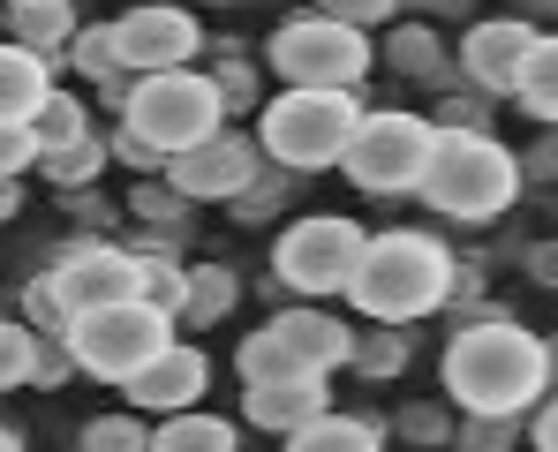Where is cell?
Returning a JSON list of instances; mask_svg holds the SVG:
<instances>
[{"instance_id":"cell-1","label":"cell","mask_w":558,"mask_h":452,"mask_svg":"<svg viewBox=\"0 0 558 452\" xmlns=\"http://www.w3.org/2000/svg\"><path fill=\"white\" fill-rule=\"evenodd\" d=\"M446 400L461 415H529L544 392H551V355L529 325H513L506 309L498 317H475L446 340Z\"/></svg>"},{"instance_id":"cell-2","label":"cell","mask_w":558,"mask_h":452,"mask_svg":"<svg viewBox=\"0 0 558 452\" xmlns=\"http://www.w3.org/2000/svg\"><path fill=\"white\" fill-rule=\"evenodd\" d=\"M453 279H461V257L423 234V227H385L371 234L363 265H355V286L348 302L371 317V325H423L453 302Z\"/></svg>"},{"instance_id":"cell-3","label":"cell","mask_w":558,"mask_h":452,"mask_svg":"<svg viewBox=\"0 0 558 452\" xmlns=\"http://www.w3.org/2000/svg\"><path fill=\"white\" fill-rule=\"evenodd\" d=\"M521 151H506L498 136H461V129H438V151H430V167H423V204L438 211V219H461V227H483V219H498V211H513V196H521Z\"/></svg>"},{"instance_id":"cell-4","label":"cell","mask_w":558,"mask_h":452,"mask_svg":"<svg viewBox=\"0 0 558 452\" xmlns=\"http://www.w3.org/2000/svg\"><path fill=\"white\" fill-rule=\"evenodd\" d=\"M363 129V90H279L257 106V144L272 167L294 174H317V167H340L348 144Z\"/></svg>"},{"instance_id":"cell-5","label":"cell","mask_w":558,"mask_h":452,"mask_svg":"<svg viewBox=\"0 0 558 452\" xmlns=\"http://www.w3.org/2000/svg\"><path fill=\"white\" fill-rule=\"evenodd\" d=\"M234 113H227V98L211 76H196V69H167V76H136L129 90V106H121V129L129 136H144L159 159H182L189 144H204V136H219Z\"/></svg>"},{"instance_id":"cell-6","label":"cell","mask_w":558,"mask_h":452,"mask_svg":"<svg viewBox=\"0 0 558 452\" xmlns=\"http://www.w3.org/2000/svg\"><path fill=\"white\" fill-rule=\"evenodd\" d=\"M69 347H76V369L98 377V384H129L144 362H159L174 347V309L129 294V302H106V309H84L69 325Z\"/></svg>"},{"instance_id":"cell-7","label":"cell","mask_w":558,"mask_h":452,"mask_svg":"<svg viewBox=\"0 0 558 452\" xmlns=\"http://www.w3.org/2000/svg\"><path fill=\"white\" fill-rule=\"evenodd\" d=\"M265 61L279 69L287 90H363L377 46H371V30H348V23H332V15L310 8V15H287L272 30Z\"/></svg>"},{"instance_id":"cell-8","label":"cell","mask_w":558,"mask_h":452,"mask_svg":"<svg viewBox=\"0 0 558 452\" xmlns=\"http://www.w3.org/2000/svg\"><path fill=\"white\" fill-rule=\"evenodd\" d=\"M430 151H438V121H430V113L377 106V113H363V129H355V144H348L340 174L355 181L363 196H415Z\"/></svg>"},{"instance_id":"cell-9","label":"cell","mask_w":558,"mask_h":452,"mask_svg":"<svg viewBox=\"0 0 558 452\" xmlns=\"http://www.w3.org/2000/svg\"><path fill=\"white\" fill-rule=\"evenodd\" d=\"M363 249H371V234H363L355 219H340V211L287 219L279 242H272V286H279V294H302V302H317V294H348V286H355V265H363Z\"/></svg>"},{"instance_id":"cell-10","label":"cell","mask_w":558,"mask_h":452,"mask_svg":"<svg viewBox=\"0 0 558 452\" xmlns=\"http://www.w3.org/2000/svg\"><path fill=\"white\" fill-rule=\"evenodd\" d=\"M257 174H265V144H257V136H242L234 121H227L219 136L189 144L182 159H167V181L182 188L189 204H234Z\"/></svg>"},{"instance_id":"cell-11","label":"cell","mask_w":558,"mask_h":452,"mask_svg":"<svg viewBox=\"0 0 558 452\" xmlns=\"http://www.w3.org/2000/svg\"><path fill=\"white\" fill-rule=\"evenodd\" d=\"M536 46H544V30H536L529 15H483V23H468L461 53H453V61H461V84L483 90V98H513Z\"/></svg>"},{"instance_id":"cell-12","label":"cell","mask_w":558,"mask_h":452,"mask_svg":"<svg viewBox=\"0 0 558 452\" xmlns=\"http://www.w3.org/2000/svg\"><path fill=\"white\" fill-rule=\"evenodd\" d=\"M204 46H211V38L196 30V15H189L182 0H144V8H129V15H121V53H129V69H136V76L189 69Z\"/></svg>"},{"instance_id":"cell-13","label":"cell","mask_w":558,"mask_h":452,"mask_svg":"<svg viewBox=\"0 0 558 452\" xmlns=\"http://www.w3.org/2000/svg\"><path fill=\"white\" fill-rule=\"evenodd\" d=\"M46 271L61 279V294H69L76 317H84V309H106V302L144 294V265H136V249H121V242H69Z\"/></svg>"},{"instance_id":"cell-14","label":"cell","mask_w":558,"mask_h":452,"mask_svg":"<svg viewBox=\"0 0 558 452\" xmlns=\"http://www.w3.org/2000/svg\"><path fill=\"white\" fill-rule=\"evenodd\" d=\"M204 384H211V362L174 340L159 362H144L121 392H129V407H144V415H182V407H196V400H204Z\"/></svg>"},{"instance_id":"cell-15","label":"cell","mask_w":558,"mask_h":452,"mask_svg":"<svg viewBox=\"0 0 558 452\" xmlns=\"http://www.w3.org/2000/svg\"><path fill=\"white\" fill-rule=\"evenodd\" d=\"M332 415V384L325 377H287V384H242V423L250 430H272V438H294L302 423Z\"/></svg>"},{"instance_id":"cell-16","label":"cell","mask_w":558,"mask_h":452,"mask_svg":"<svg viewBox=\"0 0 558 452\" xmlns=\"http://www.w3.org/2000/svg\"><path fill=\"white\" fill-rule=\"evenodd\" d=\"M279 340L294 347V355L310 362L317 377H332V369H348L355 362V332L340 325V317H325V309H310V302H294V309H279V317H265Z\"/></svg>"},{"instance_id":"cell-17","label":"cell","mask_w":558,"mask_h":452,"mask_svg":"<svg viewBox=\"0 0 558 452\" xmlns=\"http://www.w3.org/2000/svg\"><path fill=\"white\" fill-rule=\"evenodd\" d=\"M385 61H392L408 84H461V61H453L446 38H438L430 23H415V15L385 30Z\"/></svg>"},{"instance_id":"cell-18","label":"cell","mask_w":558,"mask_h":452,"mask_svg":"<svg viewBox=\"0 0 558 452\" xmlns=\"http://www.w3.org/2000/svg\"><path fill=\"white\" fill-rule=\"evenodd\" d=\"M53 90H61L53 84V61H38L31 46L0 38V121H31Z\"/></svg>"},{"instance_id":"cell-19","label":"cell","mask_w":558,"mask_h":452,"mask_svg":"<svg viewBox=\"0 0 558 452\" xmlns=\"http://www.w3.org/2000/svg\"><path fill=\"white\" fill-rule=\"evenodd\" d=\"M76 30H84V23H76V0H69V8H8V38H15V46H31V53H38V61H53V69L69 61Z\"/></svg>"},{"instance_id":"cell-20","label":"cell","mask_w":558,"mask_h":452,"mask_svg":"<svg viewBox=\"0 0 558 452\" xmlns=\"http://www.w3.org/2000/svg\"><path fill=\"white\" fill-rule=\"evenodd\" d=\"M234 302H242V279H234L227 265H189V294H182V325H189V332L227 325Z\"/></svg>"},{"instance_id":"cell-21","label":"cell","mask_w":558,"mask_h":452,"mask_svg":"<svg viewBox=\"0 0 558 452\" xmlns=\"http://www.w3.org/2000/svg\"><path fill=\"white\" fill-rule=\"evenodd\" d=\"M151 452H234V423L227 415H204V407L159 415L151 423Z\"/></svg>"},{"instance_id":"cell-22","label":"cell","mask_w":558,"mask_h":452,"mask_svg":"<svg viewBox=\"0 0 558 452\" xmlns=\"http://www.w3.org/2000/svg\"><path fill=\"white\" fill-rule=\"evenodd\" d=\"M287 452H385V430H377L371 415H317V423H302L294 438H287Z\"/></svg>"},{"instance_id":"cell-23","label":"cell","mask_w":558,"mask_h":452,"mask_svg":"<svg viewBox=\"0 0 558 452\" xmlns=\"http://www.w3.org/2000/svg\"><path fill=\"white\" fill-rule=\"evenodd\" d=\"M69 69L84 76V84H121V76H136L129 69V53H121V23H84L76 30V46H69Z\"/></svg>"},{"instance_id":"cell-24","label":"cell","mask_w":558,"mask_h":452,"mask_svg":"<svg viewBox=\"0 0 558 452\" xmlns=\"http://www.w3.org/2000/svg\"><path fill=\"white\" fill-rule=\"evenodd\" d=\"M189 211H196V204H189L167 174H151V181H136V188H129V219H136V227H151L159 242L189 234Z\"/></svg>"},{"instance_id":"cell-25","label":"cell","mask_w":558,"mask_h":452,"mask_svg":"<svg viewBox=\"0 0 558 452\" xmlns=\"http://www.w3.org/2000/svg\"><path fill=\"white\" fill-rule=\"evenodd\" d=\"M415 362V340H408V325H371V332H355V377L363 384H392L400 369Z\"/></svg>"},{"instance_id":"cell-26","label":"cell","mask_w":558,"mask_h":452,"mask_svg":"<svg viewBox=\"0 0 558 452\" xmlns=\"http://www.w3.org/2000/svg\"><path fill=\"white\" fill-rule=\"evenodd\" d=\"M513 106H521V113H536L544 129H558V30H544V46L529 53V69H521V90H513Z\"/></svg>"},{"instance_id":"cell-27","label":"cell","mask_w":558,"mask_h":452,"mask_svg":"<svg viewBox=\"0 0 558 452\" xmlns=\"http://www.w3.org/2000/svg\"><path fill=\"white\" fill-rule=\"evenodd\" d=\"M106 159H113V144H106V136H84V144L46 151V159H38V174L53 181V196H69V188H92V181L106 174Z\"/></svg>"},{"instance_id":"cell-28","label":"cell","mask_w":558,"mask_h":452,"mask_svg":"<svg viewBox=\"0 0 558 452\" xmlns=\"http://www.w3.org/2000/svg\"><path fill=\"white\" fill-rule=\"evenodd\" d=\"M31 136H38V159H46V151H61V144H84V136H92L84 98H76V90H53V98L31 113Z\"/></svg>"},{"instance_id":"cell-29","label":"cell","mask_w":558,"mask_h":452,"mask_svg":"<svg viewBox=\"0 0 558 452\" xmlns=\"http://www.w3.org/2000/svg\"><path fill=\"white\" fill-rule=\"evenodd\" d=\"M294 181H302L294 167H272V159H265V174L227 204V211H234V227H265V219H279V211H287V196H294Z\"/></svg>"},{"instance_id":"cell-30","label":"cell","mask_w":558,"mask_h":452,"mask_svg":"<svg viewBox=\"0 0 558 452\" xmlns=\"http://www.w3.org/2000/svg\"><path fill=\"white\" fill-rule=\"evenodd\" d=\"M76 452H151V423H144V415H129V407L92 415V423L76 430Z\"/></svg>"},{"instance_id":"cell-31","label":"cell","mask_w":558,"mask_h":452,"mask_svg":"<svg viewBox=\"0 0 558 452\" xmlns=\"http://www.w3.org/2000/svg\"><path fill=\"white\" fill-rule=\"evenodd\" d=\"M23 325H31V332H69V325H76V309H69V294H61L53 271H38V279L23 286Z\"/></svg>"},{"instance_id":"cell-32","label":"cell","mask_w":558,"mask_h":452,"mask_svg":"<svg viewBox=\"0 0 558 452\" xmlns=\"http://www.w3.org/2000/svg\"><path fill=\"white\" fill-rule=\"evenodd\" d=\"M521 438H529L521 415H468L461 430H453V452H513Z\"/></svg>"},{"instance_id":"cell-33","label":"cell","mask_w":558,"mask_h":452,"mask_svg":"<svg viewBox=\"0 0 558 452\" xmlns=\"http://www.w3.org/2000/svg\"><path fill=\"white\" fill-rule=\"evenodd\" d=\"M69 377H84V369H76V347H69V332H38V362H31V384H38V392H61Z\"/></svg>"},{"instance_id":"cell-34","label":"cell","mask_w":558,"mask_h":452,"mask_svg":"<svg viewBox=\"0 0 558 452\" xmlns=\"http://www.w3.org/2000/svg\"><path fill=\"white\" fill-rule=\"evenodd\" d=\"M317 15H332V23H348V30H392L408 8H400V0H317Z\"/></svg>"},{"instance_id":"cell-35","label":"cell","mask_w":558,"mask_h":452,"mask_svg":"<svg viewBox=\"0 0 558 452\" xmlns=\"http://www.w3.org/2000/svg\"><path fill=\"white\" fill-rule=\"evenodd\" d=\"M31 362H38V332L31 325H0V392L31 384Z\"/></svg>"},{"instance_id":"cell-36","label":"cell","mask_w":558,"mask_h":452,"mask_svg":"<svg viewBox=\"0 0 558 452\" xmlns=\"http://www.w3.org/2000/svg\"><path fill=\"white\" fill-rule=\"evenodd\" d=\"M211 84H219V98H227V113L265 106V98H257V69H250L242 53H219V61H211Z\"/></svg>"},{"instance_id":"cell-37","label":"cell","mask_w":558,"mask_h":452,"mask_svg":"<svg viewBox=\"0 0 558 452\" xmlns=\"http://www.w3.org/2000/svg\"><path fill=\"white\" fill-rule=\"evenodd\" d=\"M392 430H400L408 445H453V430H461V423H453L446 407H423V400H415V407H400V423H392Z\"/></svg>"},{"instance_id":"cell-38","label":"cell","mask_w":558,"mask_h":452,"mask_svg":"<svg viewBox=\"0 0 558 452\" xmlns=\"http://www.w3.org/2000/svg\"><path fill=\"white\" fill-rule=\"evenodd\" d=\"M38 167V136H31V121H0V181H23Z\"/></svg>"},{"instance_id":"cell-39","label":"cell","mask_w":558,"mask_h":452,"mask_svg":"<svg viewBox=\"0 0 558 452\" xmlns=\"http://www.w3.org/2000/svg\"><path fill=\"white\" fill-rule=\"evenodd\" d=\"M438 129H461V136H490V106H483V90H461V98H446V106H438Z\"/></svg>"},{"instance_id":"cell-40","label":"cell","mask_w":558,"mask_h":452,"mask_svg":"<svg viewBox=\"0 0 558 452\" xmlns=\"http://www.w3.org/2000/svg\"><path fill=\"white\" fill-rule=\"evenodd\" d=\"M106 144H113V159H121V167H136L144 181H151V174H167V159H159V151H151L144 136H129V129H113Z\"/></svg>"},{"instance_id":"cell-41","label":"cell","mask_w":558,"mask_h":452,"mask_svg":"<svg viewBox=\"0 0 558 452\" xmlns=\"http://www.w3.org/2000/svg\"><path fill=\"white\" fill-rule=\"evenodd\" d=\"M529 445L536 452H558V392L536 400V415H529Z\"/></svg>"},{"instance_id":"cell-42","label":"cell","mask_w":558,"mask_h":452,"mask_svg":"<svg viewBox=\"0 0 558 452\" xmlns=\"http://www.w3.org/2000/svg\"><path fill=\"white\" fill-rule=\"evenodd\" d=\"M400 8H408L415 23H430V15H468L475 0H400Z\"/></svg>"},{"instance_id":"cell-43","label":"cell","mask_w":558,"mask_h":452,"mask_svg":"<svg viewBox=\"0 0 558 452\" xmlns=\"http://www.w3.org/2000/svg\"><path fill=\"white\" fill-rule=\"evenodd\" d=\"M521 167H529V174H558V129L536 144V151H529V159H521Z\"/></svg>"},{"instance_id":"cell-44","label":"cell","mask_w":558,"mask_h":452,"mask_svg":"<svg viewBox=\"0 0 558 452\" xmlns=\"http://www.w3.org/2000/svg\"><path fill=\"white\" fill-rule=\"evenodd\" d=\"M529 271H536V279H558V249H544V242H536V249H529Z\"/></svg>"},{"instance_id":"cell-45","label":"cell","mask_w":558,"mask_h":452,"mask_svg":"<svg viewBox=\"0 0 558 452\" xmlns=\"http://www.w3.org/2000/svg\"><path fill=\"white\" fill-rule=\"evenodd\" d=\"M23 211V181H0V219H15Z\"/></svg>"},{"instance_id":"cell-46","label":"cell","mask_w":558,"mask_h":452,"mask_svg":"<svg viewBox=\"0 0 558 452\" xmlns=\"http://www.w3.org/2000/svg\"><path fill=\"white\" fill-rule=\"evenodd\" d=\"M536 15H544V23H558V0H529V23H536Z\"/></svg>"},{"instance_id":"cell-47","label":"cell","mask_w":558,"mask_h":452,"mask_svg":"<svg viewBox=\"0 0 558 452\" xmlns=\"http://www.w3.org/2000/svg\"><path fill=\"white\" fill-rule=\"evenodd\" d=\"M0 8H69V0H0Z\"/></svg>"},{"instance_id":"cell-48","label":"cell","mask_w":558,"mask_h":452,"mask_svg":"<svg viewBox=\"0 0 558 452\" xmlns=\"http://www.w3.org/2000/svg\"><path fill=\"white\" fill-rule=\"evenodd\" d=\"M0 452H23V438H15V430H8V423H0Z\"/></svg>"},{"instance_id":"cell-49","label":"cell","mask_w":558,"mask_h":452,"mask_svg":"<svg viewBox=\"0 0 558 452\" xmlns=\"http://www.w3.org/2000/svg\"><path fill=\"white\" fill-rule=\"evenodd\" d=\"M544 355H551V392H558V340H544Z\"/></svg>"},{"instance_id":"cell-50","label":"cell","mask_w":558,"mask_h":452,"mask_svg":"<svg viewBox=\"0 0 558 452\" xmlns=\"http://www.w3.org/2000/svg\"><path fill=\"white\" fill-rule=\"evenodd\" d=\"M0 23H8V8H0Z\"/></svg>"},{"instance_id":"cell-51","label":"cell","mask_w":558,"mask_h":452,"mask_svg":"<svg viewBox=\"0 0 558 452\" xmlns=\"http://www.w3.org/2000/svg\"><path fill=\"white\" fill-rule=\"evenodd\" d=\"M182 8H196V0H182Z\"/></svg>"}]
</instances>
